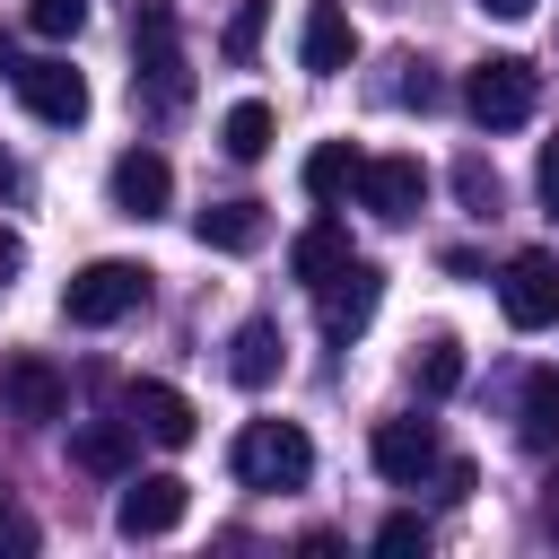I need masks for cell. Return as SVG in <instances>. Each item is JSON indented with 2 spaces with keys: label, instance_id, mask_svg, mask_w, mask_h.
Segmentation results:
<instances>
[{
  "label": "cell",
  "instance_id": "7",
  "mask_svg": "<svg viewBox=\"0 0 559 559\" xmlns=\"http://www.w3.org/2000/svg\"><path fill=\"white\" fill-rule=\"evenodd\" d=\"M9 79H17V96H26V114H35V122H52V131L87 122V79H79L61 52H44V61H17Z\"/></svg>",
  "mask_w": 559,
  "mask_h": 559
},
{
  "label": "cell",
  "instance_id": "34",
  "mask_svg": "<svg viewBox=\"0 0 559 559\" xmlns=\"http://www.w3.org/2000/svg\"><path fill=\"white\" fill-rule=\"evenodd\" d=\"M0 70H17V61H9V26H0Z\"/></svg>",
  "mask_w": 559,
  "mask_h": 559
},
{
  "label": "cell",
  "instance_id": "9",
  "mask_svg": "<svg viewBox=\"0 0 559 559\" xmlns=\"http://www.w3.org/2000/svg\"><path fill=\"white\" fill-rule=\"evenodd\" d=\"M0 411L26 419V428H52V419L70 411L61 367H52V358H9V367H0Z\"/></svg>",
  "mask_w": 559,
  "mask_h": 559
},
{
  "label": "cell",
  "instance_id": "33",
  "mask_svg": "<svg viewBox=\"0 0 559 559\" xmlns=\"http://www.w3.org/2000/svg\"><path fill=\"white\" fill-rule=\"evenodd\" d=\"M0 192H17V157L9 148H0Z\"/></svg>",
  "mask_w": 559,
  "mask_h": 559
},
{
  "label": "cell",
  "instance_id": "32",
  "mask_svg": "<svg viewBox=\"0 0 559 559\" xmlns=\"http://www.w3.org/2000/svg\"><path fill=\"white\" fill-rule=\"evenodd\" d=\"M542 533H550V542H559V489H550V498H542Z\"/></svg>",
  "mask_w": 559,
  "mask_h": 559
},
{
  "label": "cell",
  "instance_id": "6",
  "mask_svg": "<svg viewBox=\"0 0 559 559\" xmlns=\"http://www.w3.org/2000/svg\"><path fill=\"white\" fill-rule=\"evenodd\" d=\"M183 507H192V480H183V472H140V480L114 498V533H122V542H157V533L183 524Z\"/></svg>",
  "mask_w": 559,
  "mask_h": 559
},
{
  "label": "cell",
  "instance_id": "28",
  "mask_svg": "<svg viewBox=\"0 0 559 559\" xmlns=\"http://www.w3.org/2000/svg\"><path fill=\"white\" fill-rule=\"evenodd\" d=\"M402 70H411V79H402V105H419V114H437V105H445V79H428L419 61H402Z\"/></svg>",
  "mask_w": 559,
  "mask_h": 559
},
{
  "label": "cell",
  "instance_id": "12",
  "mask_svg": "<svg viewBox=\"0 0 559 559\" xmlns=\"http://www.w3.org/2000/svg\"><path fill=\"white\" fill-rule=\"evenodd\" d=\"M122 419H131L140 437H157V445H192V437H201V411H192L175 384H157V376H140V384L122 393Z\"/></svg>",
  "mask_w": 559,
  "mask_h": 559
},
{
  "label": "cell",
  "instance_id": "17",
  "mask_svg": "<svg viewBox=\"0 0 559 559\" xmlns=\"http://www.w3.org/2000/svg\"><path fill=\"white\" fill-rule=\"evenodd\" d=\"M262 227H271V218H262V201H210V210L192 218V236H201L210 253H253V245H262Z\"/></svg>",
  "mask_w": 559,
  "mask_h": 559
},
{
  "label": "cell",
  "instance_id": "16",
  "mask_svg": "<svg viewBox=\"0 0 559 559\" xmlns=\"http://www.w3.org/2000/svg\"><path fill=\"white\" fill-rule=\"evenodd\" d=\"M280 358H288V341H280V323H236V341H227V376L245 384V393H262L271 376H280Z\"/></svg>",
  "mask_w": 559,
  "mask_h": 559
},
{
  "label": "cell",
  "instance_id": "21",
  "mask_svg": "<svg viewBox=\"0 0 559 559\" xmlns=\"http://www.w3.org/2000/svg\"><path fill=\"white\" fill-rule=\"evenodd\" d=\"M411 384H419L428 402H445V393L463 384V341H454V332H428L419 358H411Z\"/></svg>",
  "mask_w": 559,
  "mask_h": 559
},
{
  "label": "cell",
  "instance_id": "24",
  "mask_svg": "<svg viewBox=\"0 0 559 559\" xmlns=\"http://www.w3.org/2000/svg\"><path fill=\"white\" fill-rule=\"evenodd\" d=\"M262 26H271V0H236V17H227V35H218V52H227V61H253V52H262Z\"/></svg>",
  "mask_w": 559,
  "mask_h": 559
},
{
  "label": "cell",
  "instance_id": "22",
  "mask_svg": "<svg viewBox=\"0 0 559 559\" xmlns=\"http://www.w3.org/2000/svg\"><path fill=\"white\" fill-rule=\"evenodd\" d=\"M218 148L253 166V157L271 148V105H262V96H245V105H227V122H218Z\"/></svg>",
  "mask_w": 559,
  "mask_h": 559
},
{
  "label": "cell",
  "instance_id": "10",
  "mask_svg": "<svg viewBox=\"0 0 559 559\" xmlns=\"http://www.w3.org/2000/svg\"><path fill=\"white\" fill-rule=\"evenodd\" d=\"M105 192H114V210H122V218H157V210L175 201V166H166L157 148H122V157H114V175H105Z\"/></svg>",
  "mask_w": 559,
  "mask_h": 559
},
{
  "label": "cell",
  "instance_id": "14",
  "mask_svg": "<svg viewBox=\"0 0 559 559\" xmlns=\"http://www.w3.org/2000/svg\"><path fill=\"white\" fill-rule=\"evenodd\" d=\"M367 454H376V472H384L393 489H419V480H428V472L445 463V454H437V428H428V419H384Z\"/></svg>",
  "mask_w": 559,
  "mask_h": 559
},
{
  "label": "cell",
  "instance_id": "4",
  "mask_svg": "<svg viewBox=\"0 0 559 559\" xmlns=\"http://www.w3.org/2000/svg\"><path fill=\"white\" fill-rule=\"evenodd\" d=\"M463 105H472V122H480V131H515V122H533L542 79H533V61H515V52H489V61H472Z\"/></svg>",
  "mask_w": 559,
  "mask_h": 559
},
{
  "label": "cell",
  "instance_id": "15",
  "mask_svg": "<svg viewBox=\"0 0 559 559\" xmlns=\"http://www.w3.org/2000/svg\"><path fill=\"white\" fill-rule=\"evenodd\" d=\"M349 61H358V26H349V9H341V0H314L306 26H297V70L332 79V70H349Z\"/></svg>",
  "mask_w": 559,
  "mask_h": 559
},
{
  "label": "cell",
  "instance_id": "31",
  "mask_svg": "<svg viewBox=\"0 0 559 559\" xmlns=\"http://www.w3.org/2000/svg\"><path fill=\"white\" fill-rule=\"evenodd\" d=\"M480 9H489V17H533L542 0H480Z\"/></svg>",
  "mask_w": 559,
  "mask_h": 559
},
{
  "label": "cell",
  "instance_id": "8",
  "mask_svg": "<svg viewBox=\"0 0 559 559\" xmlns=\"http://www.w3.org/2000/svg\"><path fill=\"white\" fill-rule=\"evenodd\" d=\"M314 297H323V332H332V341H358V332H367V314H376V297H384V271L349 253L332 280H314Z\"/></svg>",
  "mask_w": 559,
  "mask_h": 559
},
{
  "label": "cell",
  "instance_id": "11",
  "mask_svg": "<svg viewBox=\"0 0 559 559\" xmlns=\"http://www.w3.org/2000/svg\"><path fill=\"white\" fill-rule=\"evenodd\" d=\"M358 201L402 227V218H419V201H428V166H419V157H367V166H358Z\"/></svg>",
  "mask_w": 559,
  "mask_h": 559
},
{
  "label": "cell",
  "instance_id": "5",
  "mask_svg": "<svg viewBox=\"0 0 559 559\" xmlns=\"http://www.w3.org/2000/svg\"><path fill=\"white\" fill-rule=\"evenodd\" d=\"M498 306H507V323H515V332L559 323V253H550V245H524V253L498 271Z\"/></svg>",
  "mask_w": 559,
  "mask_h": 559
},
{
  "label": "cell",
  "instance_id": "19",
  "mask_svg": "<svg viewBox=\"0 0 559 559\" xmlns=\"http://www.w3.org/2000/svg\"><path fill=\"white\" fill-rule=\"evenodd\" d=\"M358 166H367V157H358L349 140H323V148L306 157V192L332 210V201H349V192H358Z\"/></svg>",
  "mask_w": 559,
  "mask_h": 559
},
{
  "label": "cell",
  "instance_id": "2",
  "mask_svg": "<svg viewBox=\"0 0 559 559\" xmlns=\"http://www.w3.org/2000/svg\"><path fill=\"white\" fill-rule=\"evenodd\" d=\"M140 306H148V271H140V262H122V253L79 262V271H70V288H61V314H70V323H87V332H105V323H122V314H140Z\"/></svg>",
  "mask_w": 559,
  "mask_h": 559
},
{
  "label": "cell",
  "instance_id": "23",
  "mask_svg": "<svg viewBox=\"0 0 559 559\" xmlns=\"http://www.w3.org/2000/svg\"><path fill=\"white\" fill-rule=\"evenodd\" d=\"M454 192H463V210H472V218H498V201H507V183H498V166H489V157H463V166H454Z\"/></svg>",
  "mask_w": 559,
  "mask_h": 559
},
{
  "label": "cell",
  "instance_id": "27",
  "mask_svg": "<svg viewBox=\"0 0 559 559\" xmlns=\"http://www.w3.org/2000/svg\"><path fill=\"white\" fill-rule=\"evenodd\" d=\"M35 542H44V533H35V515H26V507L0 489V550H35Z\"/></svg>",
  "mask_w": 559,
  "mask_h": 559
},
{
  "label": "cell",
  "instance_id": "3",
  "mask_svg": "<svg viewBox=\"0 0 559 559\" xmlns=\"http://www.w3.org/2000/svg\"><path fill=\"white\" fill-rule=\"evenodd\" d=\"M236 480L245 489H306L314 480V437L297 419H253L236 437Z\"/></svg>",
  "mask_w": 559,
  "mask_h": 559
},
{
  "label": "cell",
  "instance_id": "25",
  "mask_svg": "<svg viewBox=\"0 0 559 559\" xmlns=\"http://www.w3.org/2000/svg\"><path fill=\"white\" fill-rule=\"evenodd\" d=\"M26 26H35L44 44H61V35L87 26V0H26Z\"/></svg>",
  "mask_w": 559,
  "mask_h": 559
},
{
  "label": "cell",
  "instance_id": "26",
  "mask_svg": "<svg viewBox=\"0 0 559 559\" xmlns=\"http://www.w3.org/2000/svg\"><path fill=\"white\" fill-rule=\"evenodd\" d=\"M376 550H393V559H402V550H428V524H419V515H384V524H376Z\"/></svg>",
  "mask_w": 559,
  "mask_h": 559
},
{
  "label": "cell",
  "instance_id": "1",
  "mask_svg": "<svg viewBox=\"0 0 559 559\" xmlns=\"http://www.w3.org/2000/svg\"><path fill=\"white\" fill-rule=\"evenodd\" d=\"M131 87L140 105L175 114L192 96V70H183V35H175V9L166 0H131Z\"/></svg>",
  "mask_w": 559,
  "mask_h": 559
},
{
  "label": "cell",
  "instance_id": "20",
  "mask_svg": "<svg viewBox=\"0 0 559 559\" xmlns=\"http://www.w3.org/2000/svg\"><path fill=\"white\" fill-rule=\"evenodd\" d=\"M515 428H524V445H559V367H533V376H524Z\"/></svg>",
  "mask_w": 559,
  "mask_h": 559
},
{
  "label": "cell",
  "instance_id": "29",
  "mask_svg": "<svg viewBox=\"0 0 559 559\" xmlns=\"http://www.w3.org/2000/svg\"><path fill=\"white\" fill-rule=\"evenodd\" d=\"M533 183H542V210H550V218H559V140H550V148H542V175H533Z\"/></svg>",
  "mask_w": 559,
  "mask_h": 559
},
{
  "label": "cell",
  "instance_id": "13",
  "mask_svg": "<svg viewBox=\"0 0 559 559\" xmlns=\"http://www.w3.org/2000/svg\"><path fill=\"white\" fill-rule=\"evenodd\" d=\"M70 463H79L87 480H131L140 428H131V419H70Z\"/></svg>",
  "mask_w": 559,
  "mask_h": 559
},
{
  "label": "cell",
  "instance_id": "30",
  "mask_svg": "<svg viewBox=\"0 0 559 559\" xmlns=\"http://www.w3.org/2000/svg\"><path fill=\"white\" fill-rule=\"evenodd\" d=\"M17 271H26V245H17L9 227H0V280H17Z\"/></svg>",
  "mask_w": 559,
  "mask_h": 559
},
{
  "label": "cell",
  "instance_id": "18",
  "mask_svg": "<svg viewBox=\"0 0 559 559\" xmlns=\"http://www.w3.org/2000/svg\"><path fill=\"white\" fill-rule=\"evenodd\" d=\"M341 262H349V227H341V218H314V227L288 245V271H297L306 288H314V280H332Z\"/></svg>",
  "mask_w": 559,
  "mask_h": 559
}]
</instances>
